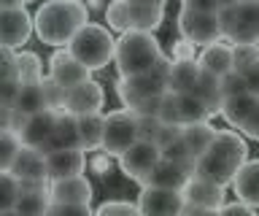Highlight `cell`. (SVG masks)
<instances>
[{"label": "cell", "instance_id": "6da1fadb", "mask_svg": "<svg viewBox=\"0 0 259 216\" xmlns=\"http://www.w3.org/2000/svg\"><path fill=\"white\" fill-rule=\"evenodd\" d=\"M248 159V146L235 130H216L213 143L194 159V176L208 179L213 184H227L235 181V176Z\"/></svg>", "mask_w": 259, "mask_h": 216}, {"label": "cell", "instance_id": "7a4b0ae2", "mask_svg": "<svg viewBox=\"0 0 259 216\" xmlns=\"http://www.w3.org/2000/svg\"><path fill=\"white\" fill-rule=\"evenodd\" d=\"M89 6L84 0H46L35 14V35L46 46H68L70 38L89 22Z\"/></svg>", "mask_w": 259, "mask_h": 216}, {"label": "cell", "instance_id": "3957f363", "mask_svg": "<svg viewBox=\"0 0 259 216\" xmlns=\"http://www.w3.org/2000/svg\"><path fill=\"white\" fill-rule=\"evenodd\" d=\"M159 57H162L159 41L146 30H124L116 41V54H113L121 76L146 73V70L157 65Z\"/></svg>", "mask_w": 259, "mask_h": 216}, {"label": "cell", "instance_id": "277c9868", "mask_svg": "<svg viewBox=\"0 0 259 216\" xmlns=\"http://www.w3.org/2000/svg\"><path fill=\"white\" fill-rule=\"evenodd\" d=\"M170 68H173V60H167L165 54L159 57V62L146 73H135V76H121L116 81V95L124 108H135L138 103L157 98V95H165L170 90L167 78H170Z\"/></svg>", "mask_w": 259, "mask_h": 216}, {"label": "cell", "instance_id": "5b68a950", "mask_svg": "<svg viewBox=\"0 0 259 216\" xmlns=\"http://www.w3.org/2000/svg\"><path fill=\"white\" fill-rule=\"evenodd\" d=\"M68 49H70L73 57H78L89 70H100L113 60V54H116V41H113V35L108 33V27L87 22V25L70 38Z\"/></svg>", "mask_w": 259, "mask_h": 216}, {"label": "cell", "instance_id": "8992f818", "mask_svg": "<svg viewBox=\"0 0 259 216\" xmlns=\"http://www.w3.org/2000/svg\"><path fill=\"white\" fill-rule=\"evenodd\" d=\"M219 19L230 44H259V0H235Z\"/></svg>", "mask_w": 259, "mask_h": 216}, {"label": "cell", "instance_id": "52a82bcc", "mask_svg": "<svg viewBox=\"0 0 259 216\" xmlns=\"http://www.w3.org/2000/svg\"><path fill=\"white\" fill-rule=\"evenodd\" d=\"M138 138H141V133H138L135 111L121 108V111H111V114H105L103 151H108L111 157H121Z\"/></svg>", "mask_w": 259, "mask_h": 216}, {"label": "cell", "instance_id": "ba28073f", "mask_svg": "<svg viewBox=\"0 0 259 216\" xmlns=\"http://www.w3.org/2000/svg\"><path fill=\"white\" fill-rule=\"evenodd\" d=\"M178 33L194 46H208L224 38L219 14L194 11V9H181V14H178Z\"/></svg>", "mask_w": 259, "mask_h": 216}, {"label": "cell", "instance_id": "9c48e42d", "mask_svg": "<svg viewBox=\"0 0 259 216\" xmlns=\"http://www.w3.org/2000/svg\"><path fill=\"white\" fill-rule=\"evenodd\" d=\"M159 159H162V146L157 141L138 138L133 146L119 157V165H121V173H124L127 179H133L138 184H146V179L151 176V170L157 167Z\"/></svg>", "mask_w": 259, "mask_h": 216}, {"label": "cell", "instance_id": "30bf717a", "mask_svg": "<svg viewBox=\"0 0 259 216\" xmlns=\"http://www.w3.org/2000/svg\"><path fill=\"white\" fill-rule=\"evenodd\" d=\"M184 192V213H216L219 205L224 203V187L213 184L200 176H192Z\"/></svg>", "mask_w": 259, "mask_h": 216}, {"label": "cell", "instance_id": "8fae6325", "mask_svg": "<svg viewBox=\"0 0 259 216\" xmlns=\"http://www.w3.org/2000/svg\"><path fill=\"white\" fill-rule=\"evenodd\" d=\"M184 192L181 189H167L157 184H143L138 205L141 213H184Z\"/></svg>", "mask_w": 259, "mask_h": 216}, {"label": "cell", "instance_id": "7c38bea8", "mask_svg": "<svg viewBox=\"0 0 259 216\" xmlns=\"http://www.w3.org/2000/svg\"><path fill=\"white\" fill-rule=\"evenodd\" d=\"M35 30V19L27 14L24 6H3L0 14V33H3V46L19 49L22 44H27V38Z\"/></svg>", "mask_w": 259, "mask_h": 216}, {"label": "cell", "instance_id": "4fadbf2b", "mask_svg": "<svg viewBox=\"0 0 259 216\" xmlns=\"http://www.w3.org/2000/svg\"><path fill=\"white\" fill-rule=\"evenodd\" d=\"M89 73H92V70H89L78 57H73L68 46L60 52H54L52 60H49V76H52L54 81H60L62 87H68V90L81 84V81H89Z\"/></svg>", "mask_w": 259, "mask_h": 216}, {"label": "cell", "instance_id": "5bb4252c", "mask_svg": "<svg viewBox=\"0 0 259 216\" xmlns=\"http://www.w3.org/2000/svg\"><path fill=\"white\" fill-rule=\"evenodd\" d=\"M57 114L60 111H52V108H44L38 114H30L24 119L22 130H19V138L24 146H35V149H44L49 138L54 135V127H57Z\"/></svg>", "mask_w": 259, "mask_h": 216}, {"label": "cell", "instance_id": "9a60e30c", "mask_svg": "<svg viewBox=\"0 0 259 216\" xmlns=\"http://www.w3.org/2000/svg\"><path fill=\"white\" fill-rule=\"evenodd\" d=\"M103 100H105V92H103V84L97 81H81L76 87L68 90V103H65V111L76 116H84V114H95V111L103 108Z\"/></svg>", "mask_w": 259, "mask_h": 216}, {"label": "cell", "instance_id": "2e32d148", "mask_svg": "<svg viewBox=\"0 0 259 216\" xmlns=\"http://www.w3.org/2000/svg\"><path fill=\"white\" fill-rule=\"evenodd\" d=\"M52 181H22V195L16 200L14 213L19 216H40L49 213V205H52V189H49Z\"/></svg>", "mask_w": 259, "mask_h": 216}, {"label": "cell", "instance_id": "e0dca14e", "mask_svg": "<svg viewBox=\"0 0 259 216\" xmlns=\"http://www.w3.org/2000/svg\"><path fill=\"white\" fill-rule=\"evenodd\" d=\"M46 167H49V181L78 176V173H84V167H87V154H84L81 146L54 149V151L46 154Z\"/></svg>", "mask_w": 259, "mask_h": 216}, {"label": "cell", "instance_id": "ac0fdd59", "mask_svg": "<svg viewBox=\"0 0 259 216\" xmlns=\"http://www.w3.org/2000/svg\"><path fill=\"white\" fill-rule=\"evenodd\" d=\"M52 189V203H92V184L87 181L84 173L68 176V179H54L49 184Z\"/></svg>", "mask_w": 259, "mask_h": 216}, {"label": "cell", "instance_id": "d6986e66", "mask_svg": "<svg viewBox=\"0 0 259 216\" xmlns=\"http://www.w3.org/2000/svg\"><path fill=\"white\" fill-rule=\"evenodd\" d=\"M19 181H49V167H46V154L35 146H22L16 154L14 165L8 167Z\"/></svg>", "mask_w": 259, "mask_h": 216}, {"label": "cell", "instance_id": "ffe728a7", "mask_svg": "<svg viewBox=\"0 0 259 216\" xmlns=\"http://www.w3.org/2000/svg\"><path fill=\"white\" fill-rule=\"evenodd\" d=\"M194 176V165H184V162H173V159L162 157L157 167L151 170V176L146 179V184H157V187H167V189H184L189 179ZM143 187V184H141Z\"/></svg>", "mask_w": 259, "mask_h": 216}, {"label": "cell", "instance_id": "44dd1931", "mask_svg": "<svg viewBox=\"0 0 259 216\" xmlns=\"http://www.w3.org/2000/svg\"><path fill=\"white\" fill-rule=\"evenodd\" d=\"M197 62L202 70H208V73L213 76H227L230 70H235V57H232V44H208L202 46V52L197 54Z\"/></svg>", "mask_w": 259, "mask_h": 216}, {"label": "cell", "instance_id": "7402d4cb", "mask_svg": "<svg viewBox=\"0 0 259 216\" xmlns=\"http://www.w3.org/2000/svg\"><path fill=\"white\" fill-rule=\"evenodd\" d=\"M73 146H81V135H78V116L70 114V111H60L57 114V127H54V135L49 138V143L40 151L49 154L54 149H73Z\"/></svg>", "mask_w": 259, "mask_h": 216}, {"label": "cell", "instance_id": "603a6c76", "mask_svg": "<svg viewBox=\"0 0 259 216\" xmlns=\"http://www.w3.org/2000/svg\"><path fill=\"white\" fill-rule=\"evenodd\" d=\"M127 17H130V30H146V33H154V30L162 25L165 6L141 3V0H127Z\"/></svg>", "mask_w": 259, "mask_h": 216}, {"label": "cell", "instance_id": "cb8c5ba5", "mask_svg": "<svg viewBox=\"0 0 259 216\" xmlns=\"http://www.w3.org/2000/svg\"><path fill=\"white\" fill-rule=\"evenodd\" d=\"M232 187H235V195L240 200H246L254 208H259V159H246L243 162V167L232 181Z\"/></svg>", "mask_w": 259, "mask_h": 216}, {"label": "cell", "instance_id": "d4e9b609", "mask_svg": "<svg viewBox=\"0 0 259 216\" xmlns=\"http://www.w3.org/2000/svg\"><path fill=\"white\" fill-rule=\"evenodd\" d=\"M259 106V98L254 92H246V95H232V98H224L222 103V116L227 119V124L240 130L243 122L248 119V114Z\"/></svg>", "mask_w": 259, "mask_h": 216}, {"label": "cell", "instance_id": "484cf974", "mask_svg": "<svg viewBox=\"0 0 259 216\" xmlns=\"http://www.w3.org/2000/svg\"><path fill=\"white\" fill-rule=\"evenodd\" d=\"M202 76V68L197 60H173V68H170V92H192L197 87Z\"/></svg>", "mask_w": 259, "mask_h": 216}, {"label": "cell", "instance_id": "4316f807", "mask_svg": "<svg viewBox=\"0 0 259 216\" xmlns=\"http://www.w3.org/2000/svg\"><path fill=\"white\" fill-rule=\"evenodd\" d=\"M103 133H105V116L100 111L78 116V135H81V149L84 151L103 149Z\"/></svg>", "mask_w": 259, "mask_h": 216}, {"label": "cell", "instance_id": "83f0119b", "mask_svg": "<svg viewBox=\"0 0 259 216\" xmlns=\"http://www.w3.org/2000/svg\"><path fill=\"white\" fill-rule=\"evenodd\" d=\"M14 108H16V111H22L24 116L44 111V108H46L44 78H40V81H22L19 95H16V100H14Z\"/></svg>", "mask_w": 259, "mask_h": 216}, {"label": "cell", "instance_id": "f1b7e54d", "mask_svg": "<svg viewBox=\"0 0 259 216\" xmlns=\"http://www.w3.org/2000/svg\"><path fill=\"white\" fill-rule=\"evenodd\" d=\"M178 116L181 124H192V122H208L213 116V111L208 108V103L194 92H178Z\"/></svg>", "mask_w": 259, "mask_h": 216}, {"label": "cell", "instance_id": "f546056e", "mask_svg": "<svg viewBox=\"0 0 259 216\" xmlns=\"http://www.w3.org/2000/svg\"><path fill=\"white\" fill-rule=\"evenodd\" d=\"M192 92H194V95H200V98L208 103V108L213 111V116H216V114H222L224 92H222V78H219V76L208 73V70H202L200 81H197V87H194Z\"/></svg>", "mask_w": 259, "mask_h": 216}, {"label": "cell", "instance_id": "4dcf8cb0", "mask_svg": "<svg viewBox=\"0 0 259 216\" xmlns=\"http://www.w3.org/2000/svg\"><path fill=\"white\" fill-rule=\"evenodd\" d=\"M216 138V130L210 127L208 122H192V124H184V141H186V146L192 149V154L194 159H197L202 151H205L210 143H213Z\"/></svg>", "mask_w": 259, "mask_h": 216}, {"label": "cell", "instance_id": "1f68e13d", "mask_svg": "<svg viewBox=\"0 0 259 216\" xmlns=\"http://www.w3.org/2000/svg\"><path fill=\"white\" fill-rule=\"evenodd\" d=\"M19 195H22V181L11 170H0V213L14 216Z\"/></svg>", "mask_w": 259, "mask_h": 216}, {"label": "cell", "instance_id": "d6a6232c", "mask_svg": "<svg viewBox=\"0 0 259 216\" xmlns=\"http://www.w3.org/2000/svg\"><path fill=\"white\" fill-rule=\"evenodd\" d=\"M22 138L19 133L14 130V127H3L0 130V170H8V167L14 165L16 154L22 151Z\"/></svg>", "mask_w": 259, "mask_h": 216}, {"label": "cell", "instance_id": "836d02e7", "mask_svg": "<svg viewBox=\"0 0 259 216\" xmlns=\"http://www.w3.org/2000/svg\"><path fill=\"white\" fill-rule=\"evenodd\" d=\"M16 62H19V78L22 81H40L44 78V62H40L38 54L32 52H19L16 54Z\"/></svg>", "mask_w": 259, "mask_h": 216}, {"label": "cell", "instance_id": "e575fe53", "mask_svg": "<svg viewBox=\"0 0 259 216\" xmlns=\"http://www.w3.org/2000/svg\"><path fill=\"white\" fill-rule=\"evenodd\" d=\"M44 92H46V108L65 111V103H68V87L54 81L52 76H44Z\"/></svg>", "mask_w": 259, "mask_h": 216}, {"label": "cell", "instance_id": "d590c367", "mask_svg": "<svg viewBox=\"0 0 259 216\" xmlns=\"http://www.w3.org/2000/svg\"><path fill=\"white\" fill-rule=\"evenodd\" d=\"M105 14V19H108V25L113 30H130V17H127V0H111L108 3V9L103 11Z\"/></svg>", "mask_w": 259, "mask_h": 216}, {"label": "cell", "instance_id": "8d00e7d4", "mask_svg": "<svg viewBox=\"0 0 259 216\" xmlns=\"http://www.w3.org/2000/svg\"><path fill=\"white\" fill-rule=\"evenodd\" d=\"M232 57H235V70H246L259 60V44H232Z\"/></svg>", "mask_w": 259, "mask_h": 216}, {"label": "cell", "instance_id": "74e56055", "mask_svg": "<svg viewBox=\"0 0 259 216\" xmlns=\"http://www.w3.org/2000/svg\"><path fill=\"white\" fill-rule=\"evenodd\" d=\"M162 157H165V159H173V162L194 165V154H192V149L186 146L184 135H181V138H176V141H170L167 146H162Z\"/></svg>", "mask_w": 259, "mask_h": 216}, {"label": "cell", "instance_id": "f35d334b", "mask_svg": "<svg viewBox=\"0 0 259 216\" xmlns=\"http://www.w3.org/2000/svg\"><path fill=\"white\" fill-rule=\"evenodd\" d=\"M222 92H224V98H232V95H246L251 90L240 70H230L227 76H222Z\"/></svg>", "mask_w": 259, "mask_h": 216}, {"label": "cell", "instance_id": "ab89813d", "mask_svg": "<svg viewBox=\"0 0 259 216\" xmlns=\"http://www.w3.org/2000/svg\"><path fill=\"white\" fill-rule=\"evenodd\" d=\"M138 116V133H141V138L146 141H157V135L162 130V119L159 116H151V114H135Z\"/></svg>", "mask_w": 259, "mask_h": 216}, {"label": "cell", "instance_id": "60d3db41", "mask_svg": "<svg viewBox=\"0 0 259 216\" xmlns=\"http://www.w3.org/2000/svg\"><path fill=\"white\" fill-rule=\"evenodd\" d=\"M235 0H181V9H194V11H208V14H222L227 6Z\"/></svg>", "mask_w": 259, "mask_h": 216}, {"label": "cell", "instance_id": "b9f144b4", "mask_svg": "<svg viewBox=\"0 0 259 216\" xmlns=\"http://www.w3.org/2000/svg\"><path fill=\"white\" fill-rule=\"evenodd\" d=\"M100 216H111V213H141V205L138 203H127V200H108L97 208Z\"/></svg>", "mask_w": 259, "mask_h": 216}, {"label": "cell", "instance_id": "7bdbcfd3", "mask_svg": "<svg viewBox=\"0 0 259 216\" xmlns=\"http://www.w3.org/2000/svg\"><path fill=\"white\" fill-rule=\"evenodd\" d=\"M184 135V124H178V122H165L162 124V130L157 135V143L159 146H167L170 141H176V138H181Z\"/></svg>", "mask_w": 259, "mask_h": 216}, {"label": "cell", "instance_id": "ee69618b", "mask_svg": "<svg viewBox=\"0 0 259 216\" xmlns=\"http://www.w3.org/2000/svg\"><path fill=\"white\" fill-rule=\"evenodd\" d=\"M92 208L84 203H52L49 205V213H89Z\"/></svg>", "mask_w": 259, "mask_h": 216}, {"label": "cell", "instance_id": "f6af8a7d", "mask_svg": "<svg viewBox=\"0 0 259 216\" xmlns=\"http://www.w3.org/2000/svg\"><path fill=\"white\" fill-rule=\"evenodd\" d=\"M162 98H165V95H157V98H149V100L138 103V106H135V108H130V111H135V114H151V116H159Z\"/></svg>", "mask_w": 259, "mask_h": 216}, {"label": "cell", "instance_id": "bcb514c9", "mask_svg": "<svg viewBox=\"0 0 259 216\" xmlns=\"http://www.w3.org/2000/svg\"><path fill=\"white\" fill-rule=\"evenodd\" d=\"M240 133L248 135V138H254V141H259V106L248 114V119H246V122H243V127H240Z\"/></svg>", "mask_w": 259, "mask_h": 216}, {"label": "cell", "instance_id": "7dc6e473", "mask_svg": "<svg viewBox=\"0 0 259 216\" xmlns=\"http://www.w3.org/2000/svg\"><path fill=\"white\" fill-rule=\"evenodd\" d=\"M89 167H92V173L105 176V173L111 170V154H108V151H100V154H95L92 159H89Z\"/></svg>", "mask_w": 259, "mask_h": 216}, {"label": "cell", "instance_id": "c3c4849f", "mask_svg": "<svg viewBox=\"0 0 259 216\" xmlns=\"http://www.w3.org/2000/svg\"><path fill=\"white\" fill-rule=\"evenodd\" d=\"M251 211H254V205L238 197V203H222L216 213H251Z\"/></svg>", "mask_w": 259, "mask_h": 216}, {"label": "cell", "instance_id": "681fc988", "mask_svg": "<svg viewBox=\"0 0 259 216\" xmlns=\"http://www.w3.org/2000/svg\"><path fill=\"white\" fill-rule=\"evenodd\" d=\"M173 60H194V44L192 41H178L173 46Z\"/></svg>", "mask_w": 259, "mask_h": 216}, {"label": "cell", "instance_id": "f907efd6", "mask_svg": "<svg viewBox=\"0 0 259 216\" xmlns=\"http://www.w3.org/2000/svg\"><path fill=\"white\" fill-rule=\"evenodd\" d=\"M243 76H246V84H248V90L259 98V60L254 62V65H248L246 70H243Z\"/></svg>", "mask_w": 259, "mask_h": 216}, {"label": "cell", "instance_id": "816d5d0a", "mask_svg": "<svg viewBox=\"0 0 259 216\" xmlns=\"http://www.w3.org/2000/svg\"><path fill=\"white\" fill-rule=\"evenodd\" d=\"M84 3L89 6V11H105V9H108L105 0H84Z\"/></svg>", "mask_w": 259, "mask_h": 216}, {"label": "cell", "instance_id": "f5cc1de1", "mask_svg": "<svg viewBox=\"0 0 259 216\" xmlns=\"http://www.w3.org/2000/svg\"><path fill=\"white\" fill-rule=\"evenodd\" d=\"M141 3H157V6H165V0H141Z\"/></svg>", "mask_w": 259, "mask_h": 216}]
</instances>
